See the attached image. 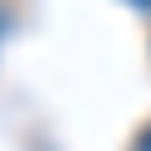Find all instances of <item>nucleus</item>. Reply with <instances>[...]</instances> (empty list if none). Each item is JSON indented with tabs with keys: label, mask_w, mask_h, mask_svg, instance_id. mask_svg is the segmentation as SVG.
<instances>
[{
	"label": "nucleus",
	"mask_w": 151,
	"mask_h": 151,
	"mask_svg": "<svg viewBox=\"0 0 151 151\" xmlns=\"http://www.w3.org/2000/svg\"><path fill=\"white\" fill-rule=\"evenodd\" d=\"M131 5H151V0H131Z\"/></svg>",
	"instance_id": "obj_2"
},
{
	"label": "nucleus",
	"mask_w": 151,
	"mask_h": 151,
	"mask_svg": "<svg viewBox=\"0 0 151 151\" xmlns=\"http://www.w3.org/2000/svg\"><path fill=\"white\" fill-rule=\"evenodd\" d=\"M131 151H151V121L136 131V141H131Z\"/></svg>",
	"instance_id": "obj_1"
}]
</instances>
